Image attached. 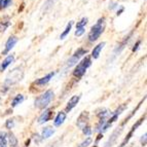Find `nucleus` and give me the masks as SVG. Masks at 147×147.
Here are the masks:
<instances>
[{
    "instance_id": "obj_1",
    "label": "nucleus",
    "mask_w": 147,
    "mask_h": 147,
    "mask_svg": "<svg viewBox=\"0 0 147 147\" xmlns=\"http://www.w3.org/2000/svg\"><path fill=\"white\" fill-rule=\"evenodd\" d=\"M106 27V20L105 18H100L97 23L94 25L93 27L91 28V31L88 33V40L91 42H94L98 39L99 37L101 36V34L104 32Z\"/></svg>"
},
{
    "instance_id": "obj_2",
    "label": "nucleus",
    "mask_w": 147,
    "mask_h": 147,
    "mask_svg": "<svg viewBox=\"0 0 147 147\" xmlns=\"http://www.w3.org/2000/svg\"><path fill=\"white\" fill-rule=\"evenodd\" d=\"M92 65V60L91 58L88 56H86V58H84V59L81 60L80 62L78 63V65L75 67V69H74L73 71V75L75 76V77H77V78H81L82 76L86 74V70H88V68Z\"/></svg>"
},
{
    "instance_id": "obj_3",
    "label": "nucleus",
    "mask_w": 147,
    "mask_h": 147,
    "mask_svg": "<svg viewBox=\"0 0 147 147\" xmlns=\"http://www.w3.org/2000/svg\"><path fill=\"white\" fill-rule=\"evenodd\" d=\"M53 98H54V93H53V91L49 90V91L45 92L43 95L39 96V97L35 100V106H36L37 108H39V109H43V108H45L51 103V101L53 100Z\"/></svg>"
},
{
    "instance_id": "obj_4",
    "label": "nucleus",
    "mask_w": 147,
    "mask_h": 147,
    "mask_svg": "<svg viewBox=\"0 0 147 147\" xmlns=\"http://www.w3.org/2000/svg\"><path fill=\"white\" fill-rule=\"evenodd\" d=\"M86 54H88V49H82V47H79L77 51H76L75 53L73 54V56L69 59L68 63H67V66L70 67V66H73L74 64L77 63V61H78L79 59H80L81 57L84 56Z\"/></svg>"
},
{
    "instance_id": "obj_5",
    "label": "nucleus",
    "mask_w": 147,
    "mask_h": 147,
    "mask_svg": "<svg viewBox=\"0 0 147 147\" xmlns=\"http://www.w3.org/2000/svg\"><path fill=\"white\" fill-rule=\"evenodd\" d=\"M144 119H145V115L143 116V117L140 118V119L138 120L137 123H136L135 125H133L132 129H131V131L129 132V134L127 135V137H125V139H123V142H121V144H120V147H125V145H127V143L129 142V141H130V139L132 138V136H133V134H134V132H135V131L137 130V127H140V125H141V123H142L143 121H144Z\"/></svg>"
},
{
    "instance_id": "obj_6",
    "label": "nucleus",
    "mask_w": 147,
    "mask_h": 147,
    "mask_svg": "<svg viewBox=\"0 0 147 147\" xmlns=\"http://www.w3.org/2000/svg\"><path fill=\"white\" fill-rule=\"evenodd\" d=\"M88 18H82V19L77 23V25H76L75 36L79 37L84 34V31H86V24H88Z\"/></svg>"
},
{
    "instance_id": "obj_7",
    "label": "nucleus",
    "mask_w": 147,
    "mask_h": 147,
    "mask_svg": "<svg viewBox=\"0 0 147 147\" xmlns=\"http://www.w3.org/2000/svg\"><path fill=\"white\" fill-rule=\"evenodd\" d=\"M17 42H18L17 36H10L7 39V41H6V43H5V49H3L2 55H7L8 53L13 49V47L16 45Z\"/></svg>"
},
{
    "instance_id": "obj_8",
    "label": "nucleus",
    "mask_w": 147,
    "mask_h": 147,
    "mask_svg": "<svg viewBox=\"0 0 147 147\" xmlns=\"http://www.w3.org/2000/svg\"><path fill=\"white\" fill-rule=\"evenodd\" d=\"M88 121V111H84V112L79 115V117L77 118V123H77V127L82 130L84 127H86Z\"/></svg>"
},
{
    "instance_id": "obj_9",
    "label": "nucleus",
    "mask_w": 147,
    "mask_h": 147,
    "mask_svg": "<svg viewBox=\"0 0 147 147\" xmlns=\"http://www.w3.org/2000/svg\"><path fill=\"white\" fill-rule=\"evenodd\" d=\"M53 116H54V111H53L52 109H47V110H45L41 115L39 116V118H38V123L42 125V123H47V121L52 119Z\"/></svg>"
},
{
    "instance_id": "obj_10",
    "label": "nucleus",
    "mask_w": 147,
    "mask_h": 147,
    "mask_svg": "<svg viewBox=\"0 0 147 147\" xmlns=\"http://www.w3.org/2000/svg\"><path fill=\"white\" fill-rule=\"evenodd\" d=\"M79 100H80V96H73V97L68 101V103H67V106H66L67 112L71 111L72 109L77 105V103L79 102Z\"/></svg>"
},
{
    "instance_id": "obj_11",
    "label": "nucleus",
    "mask_w": 147,
    "mask_h": 147,
    "mask_svg": "<svg viewBox=\"0 0 147 147\" xmlns=\"http://www.w3.org/2000/svg\"><path fill=\"white\" fill-rule=\"evenodd\" d=\"M105 44H106L105 42H100L98 45H96V47H94L93 52H92V57H93L94 59H98L99 56H100L101 51L103 49L104 47H105Z\"/></svg>"
},
{
    "instance_id": "obj_12",
    "label": "nucleus",
    "mask_w": 147,
    "mask_h": 147,
    "mask_svg": "<svg viewBox=\"0 0 147 147\" xmlns=\"http://www.w3.org/2000/svg\"><path fill=\"white\" fill-rule=\"evenodd\" d=\"M55 75V72H51V73H49L47 75H45L44 77H41V78L37 79L36 81H35V84H38V86H43V84H47V82H49L51 79L53 78V76Z\"/></svg>"
},
{
    "instance_id": "obj_13",
    "label": "nucleus",
    "mask_w": 147,
    "mask_h": 147,
    "mask_svg": "<svg viewBox=\"0 0 147 147\" xmlns=\"http://www.w3.org/2000/svg\"><path fill=\"white\" fill-rule=\"evenodd\" d=\"M13 60H15V58H13V56L12 55H10V56L6 57L4 60H3V62L1 63V65H0V71H4L5 69L7 68L8 66H9L10 64L13 62Z\"/></svg>"
},
{
    "instance_id": "obj_14",
    "label": "nucleus",
    "mask_w": 147,
    "mask_h": 147,
    "mask_svg": "<svg viewBox=\"0 0 147 147\" xmlns=\"http://www.w3.org/2000/svg\"><path fill=\"white\" fill-rule=\"evenodd\" d=\"M65 119H66V113L63 112V111H61V112L58 113L57 117L55 118L54 125H56V127H60V125L64 123V120H65Z\"/></svg>"
},
{
    "instance_id": "obj_15",
    "label": "nucleus",
    "mask_w": 147,
    "mask_h": 147,
    "mask_svg": "<svg viewBox=\"0 0 147 147\" xmlns=\"http://www.w3.org/2000/svg\"><path fill=\"white\" fill-rule=\"evenodd\" d=\"M9 25H10V19L8 17L3 18V20L0 21V33L4 32L5 30L9 27Z\"/></svg>"
},
{
    "instance_id": "obj_16",
    "label": "nucleus",
    "mask_w": 147,
    "mask_h": 147,
    "mask_svg": "<svg viewBox=\"0 0 147 147\" xmlns=\"http://www.w3.org/2000/svg\"><path fill=\"white\" fill-rule=\"evenodd\" d=\"M55 131L53 130L51 127H44L43 131H42V138H44V139H47V138H49L51 136L54 134Z\"/></svg>"
},
{
    "instance_id": "obj_17",
    "label": "nucleus",
    "mask_w": 147,
    "mask_h": 147,
    "mask_svg": "<svg viewBox=\"0 0 147 147\" xmlns=\"http://www.w3.org/2000/svg\"><path fill=\"white\" fill-rule=\"evenodd\" d=\"M72 25H73V22H69L68 24H67L66 29L64 30L63 33L60 35V39H64V38H65V37H66L69 33H70V31H71V28H72Z\"/></svg>"
},
{
    "instance_id": "obj_18",
    "label": "nucleus",
    "mask_w": 147,
    "mask_h": 147,
    "mask_svg": "<svg viewBox=\"0 0 147 147\" xmlns=\"http://www.w3.org/2000/svg\"><path fill=\"white\" fill-rule=\"evenodd\" d=\"M131 36H132V33H131L130 35H127V37H125V39H123V41H121V43H120L119 45H118V47H119V49H115V53H120L123 49H125V45L127 43V41L130 40V37H131Z\"/></svg>"
},
{
    "instance_id": "obj_19",
    "label": "nucleus",
    "mask_w": 147,
    "mask_h": 147,
    "mask_svg": "<svg viewBox=\"0 0 147 147\" xmlns=\"http://www.w3.org/2000/svg\"><path fill=\"white\" fill-rule=\"evenodd\" d=\"M24 101V96L23 95H17L16 96V98L12 100V103H11V106L12 107H16L17 105L21 104Z\"/></svg>"
},
{
    "instance_id": "obj_20",
    "label": "nucleus",
    "mask_w": 147,
    "mask_h": 147,
    "mask_svg": "<svg viewBox=\"0 0 147 147\" xmlns=\"http://www.w3.org/2000/svg\"><path fill=\"white\" fill-rule=\"evenodd\" d=\"M6 142H7V137L6 134L3 132H0V146H6Z\"/></svg>"
},
{
    "instance_id": "obj_21",
    "label": "nucleus",
    "mask_w": 147,
    "mask_h": 147,
    "mask_svg": "<svg viewBox=\"0 0 147 147\" xmlns=\"http://www.w3.org/2000/svg\"><path fill=\"white\" fill-rule=\"evenodd\" d=\"M12 0H0V8L3 9V8H6L8 7L11 3Z\"/></svg>"
},
{
    "instance_id": "obj_22",
    "label": "nucleus",
    "mask_w": 147,
    "mask_h": 147,
    "mask_svg": "<svg viewBox=\"0 0 147 147\" xmlns=\"http://www.w3.org/2000/svg\"><path fill=\"white\" fill-rule=\"evenodd\" d=\"M9 142H10V144H11V146H13L15 147L16 145H17V139H16V137L12 134H10L9 135Z\"/></svg>"
},
{
    "instance_id": "obj_23",
    "label": "nucleus",
    "mask_w": 147,
    "mask_h": 147,
    "mask_svg": "<svg viewBox=\"0 0 147 147\" xmlns=\"http://www.w3.org/2000/svg\"><path fill=\"white\" fill-rule=\"evenodd\" d=\"M91 143H92V138H88V139L84 140V142L81 143L80 146H79V147H88V145L91 144Z\"/></svg>"
},
{
    "instance_id": "obj_24",
    "label": "nucleus",
    "mask_w": 147,
    "mask_h": 147,
    "mask_svg": "<svg viewBox=\"0 0 147 147\" xmlns=\"http://www.w3.org/2000/svg\"><path fill=\"white\" fill-rule=\"evenodd\" d=\"M82 131H84V135L90 136L92 134V129H91V127H88V125L84 127V129H82Z\"/></svg>"
},
{
    "instance_id": "obj_25",
    "label": "nucleus",
    "mask_w": 147,
    "mask_h": 147,
    "mask_svg": "<svg viewBox=\"0 0 147 147\" xmlns=\"http://www.w3.org/2000/svg\"><path fill=\"white\" fill-rule=\"evenodd\" d=\"M5 125H6V127L7 129H12V127H13V120L12 119H8L6 120V123H5Z\"/></svg>"
},
{
    "instance_id": "obj_26",
    "label": "nucleus",
    "mask_w": 147,
    "mask_h": 147,
    "mask_svg": "<svg viewBox=\"0 0 147 147\" xmlns=\"http://www.w3.org/2000/svg\"><path fill=\"white\" fill-rule=\"evenodd\" d=\"M140 44H141V40H138L137 42H136V44L134 45V47H133V53H135V52H137L138 51V49H139V47H140Z\"/></svg>"
},
{
    "instance_id": "obj_27",
    "label": "nucleus",
    "mask_w": 147,
    "mask_h": 147,
    "mask_svg": "<svg viewBox=\"0 0 147 147\" xmlns=\"http://www.w3.org/2000/svg\"><path fill=\"white\" fill-rule=\"evenodd\" d=\"M141 142H142V145H143V146H145V145H146V134H144L143 138L141 139Z\"/></svg>"
},
{
    "instance_id": "obj_28",
    "label": "nucleus",
    "mask_w": 147,
    "mask_h": 147,
    "mask_svg": "<svg viewBox=\"0 0 147 147\" xmlns=\"http://www.w3.org/2000/svg\"><path fill=\"white\" fill-rule=\"evenodd\" d=\"M117 5L118 4L116 2H112V3H111V6H109V8H110V9H114V8H115Z\"/></svg>"
},
{
    "instance_id": "obj_29",
    "label": "nucleus",
    "mask_w": 147,
    "mask_h": 147,
    "mask_svg": "<svg viewBox=\"0 0 147 147\" xmlns=\"http://www.w3.org/2000/svg\"><path fill=\"white\" fill-rule=\"evenodd\" d=\"M123 10H125V8H123V6H121V7L119 8V10H117V16H120V15H121V12H123Z\"/></svg>"
},
{
    "instance_id": "obj_30",
    "label": "nucleus",
    "mask_w": 147,
    "mask_h": 147,
    "mask_svg": "<svg viewBox=\"0 0 147 147\" xmlns=\"http://www.w3.org/2000/svg\"><path fill=\"white\" fill-rule=\"evenodd\" d=\"M103 137V134H102V133H101V134H99V136H98V138H97V142H98L99 140L101 139V138Z\"/></svg>"
},
{
    "instance_id": "obj_31",
    "label": "nucleus",
    "mask_w": 147,
    "mask_h": 147,
    "mask_svg": "<svg viewBox=\"0 0 147 147\" xmlns=\"http://www.w3.org/2000/svg\"><path fill=\"white\" fill-rule=\"evenodd\" d=\"M0 147H4V146H0Z\"/></svg>"
},
{
    "instance_id": "obj_32",
    "label": "nucleus",
    "mask_w": 147,
    "mask_h": 147,
    "mask_svg": "<svg viewBox=\"0 0 147 147\" xmlns=\"http://www.w3.org/2000/svg\"><path fill=\"white\" fill-rule=\"evenodd\" d=\"M94 147H97V146H94Z\"/></svg>"
}]
</instances>
